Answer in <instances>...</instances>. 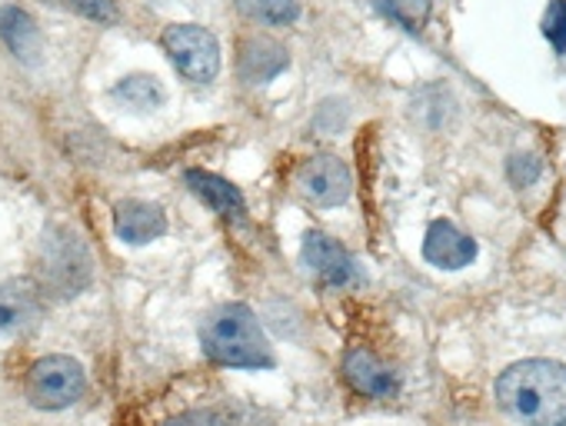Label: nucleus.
I'll use <instances>...</instances> for the list:
<instances>
[{
  "label": "nucleus",
  "instance_id": "1",
  "mask_svg": "<svg viewBox=\"0 0 566 426\" xmlns=\"http://www.w3.org/2000/svg\"><path fill=\"white\" fill-rule=\"evenodd\" d=\"M496 400L523 426H566V363H513L496 380Z\"/></svg>",
  "mask_w": 566,
  "mask_h": 426
},
{
  "label": "nucleus",
  "instance_id": "2",
  "mask_svg": "<svg viewBox=\"0 0 566 426\" xmlns=\"http://www.w3.org/2000/svg\"><path fill=\"white\" fill-rule=\"evenodd\" d=\"M203 353L220 366H240V370H263L273 366L270 340L263 337L253 310L247 303L220 307L200 330Z\"/></svg>",
  "mask_w": 566,
  "mask_h": 426
},
{
  "label": "nucleus",
  "instance_id": "3",
  "mask_svg": "<svg viewBox=\"0 0 566 426\" xmlns=\"http://www.w3.org/2000/svg\"><path fill=\"white\" fill-rule=\"evenodd\" d=\"M84 390H87L84 366L61 353L38 360L28 373V396L41 409H64V406L77 403L84 396Z\"/></svg>",
  "mask_w": 566,
  "mask_h": 426
},
{
  "label": "nucleus",
  "instance_id": "4",
  "mask_svg": "<svg viewBox=\"0 0 566 426\" xmlns=\"http://www.w3.org/2000/svg\"><path fill=\"white\" fill-rule=\"evenodd\" d=\"M164 51L174 61V67L193 81V84H210L220 71V47L217 38L197 24H174L164 31Z\"/></svg>",
  "mask_w": 566,
  "mask_h": 426
},
{
  "label": "nucleus",
  "instance_id": "5",
  "mask_svg": "<svg viewBox=\"0 0 566 426\" xmlns=\"http://www.w3.org/2000/svg\"><path fill=\"white\" fill-rule=\"evenodd\" d=\"M297 190L314 206H337L350 196L354 177L340 157H314L297 170Z\"/></svg>",
  "mask_w": 566,
  "mask_h": 426
},
{
  "label": "nucleus",
  "instance_id": "6",
  "mask_svg": "<svg viewBox=\"0 0 566 426\" xmlns=\"http://www.w3.org/2000/svg\"><path fill=\"white\" fill-rule=\"evenodd\" d=\"M41 320V294L28 280L0 284V337H21Z\"/></svg>",
  "mask_w": 566,
  "mask_h": 426
},
{
  "label": "nucleus",
  "instance_id": "7",
  "mask_svg": "<svg viewBox=\"0 0 566 426\" xmlns=\"http://www.w3.org/2000/svg\"><path fill=\"white\" fill-rule=\"evenodd\" d=\"M423 257L440 270H463L476 257V241L457 231L450 221H433L423 237Z\"/></svg>",
  "mask_w": 566,
  "mask_h": 426
},
{
  "label": "nucleus",
  "instance_id": "8",
  "mask_svg": "<svg viewBox=\"0 0 566 426\" xmlns=\"http://www.w3.org/2000/svg\"><path fill=\"white\" fill-rule=\"evenodd\" d=\"M304 264L311 267V274L327 284V287H344L354 277V260L350 254L327 234L311 231L304 237Z\"/></svg>",
  "mask_w": 566,
  "mask_h": 426
},
{
  "label": "nucleus",
  "instance_id": "9",
  "mask_svg": "<svg viewBox=\"0 0 566 426\" xmlns=\"http://www.w3.org/2000/svg\"><path fill=\"white\" fill-rule=\"evenodd\" d=\"M344 376H347V383L360 396H370V400H390V396H397V373L380 356H374L364 347H357V350L347 353Z\"/></svg>",
  "mask_w": 566,
  "mask_h": 426
},
{
  "label": "nucleus",
  "instance_id": "10",
  "mask_svg": "<svg viewBox=\"0 0 566 426\" xmlns=\"http://www.w3.org/2000/svg\"><path fill=\"white\" fill-rule=\"evenodd\" d=\"M114 231H117L120 241L140 247V244H150V241L164 237L167 217H164V210L154 206V203L124 200V203H117V210H114Z\"/></svg>",
  "mask_w": 566,
  "mask_h": 426
},
{
  "label": "nucleus",
  "instance_id": "11",
  "mask_svg": "<svg viewBox=\"0 0 566 426\" xmlns=\"http://www.w3.org/2000/svg\"><path fill=\"white\" fill-rule=\"evenodd\" d=\"M187 187L203 200V203H210L220 217H233V221H240L243 217V193L230 183V180H223V177H217V173H207V170H187Z\"/></svg>",
  "mask_w": 566,
  "mask_h": 426
},
{
  "label": "nucleus",
  "instance_id": "12",
  "mask_svg": "<svg viewBox=\"0 0 566 426\" xmlns=\"http://www.w3.org/2000/svg\"><path fill=\"white\" fill-rule=\"evenodd\" d=\"M283 67H287V51H283L276 41L256 38V41H247V44H243L240 74H243L250 84H266V81H273Z\"/></svg>",
  "mask_w": 566,
  "mask_h": 426
},
{
  "label": "nucleus",
  "instance_id": "13",
  "mask_svg": "<svg viewBox=\"0 0 566 426\" xmlns=\"http://www.w3.org/2000/svg\"><path fill=\"white\" fill-rule=\"evenodd\" d=\"M0 38L8 41V47L24 57V61H34V54L41 51V34H38V24L31 21L28 11L21 8H4L0 11Z\"/></svg>",
  "mask_w": 566,
  "mask_h": 426
},
{
  "label": "nucleus",
  "instance_id": "14",
  "mask_svg": "<svg viewBox=\"0 0 566 426\" xmlns=\"http://www.w3.org/2000/svg\"><path fill=\"white\" fill-rule=\"evenodd\" d=\"M114 100H120L124 107H134V110H154L164 100V90H160V84L154 77L134 74V77H124L114 87Z\"/></svg>",
  "mask_w": 566,
  "mask_h": 426
},
{
  "label": "nucleus",
  "instance_id": "15",
  "mask_svg": "<svg viewBox=\"0 0 566 426\" xmlns=\"http://www.w3.org/2000/svg\"><path fill=\"white\" fill-rule=\"evenodd\" d=\"M377 11L384 18H390L394 24H400L403 31L417 34V31H423V24L430 18V0H377Z\"/></svg>",
  "mask_w": 566,
  "mask_h": 426
},
{
  "label": "nucleus",
  "instance_id": "16",
  "mask_svg": "<svg viewBox=\"0 0 566 426\" xmlns=\"http://www.w3.org/2000/svg\"><path fill=\"white\" fill-rule=\"evenodd\" d=\"M247 11L263 24H294L301 18L297 0H253V4H247Z\"/></svg>",
  "mask_w": 566,
  "mask_h": 426
},
{
  "label": "nucleus",
  "instance_id": "17",
  "mask_svg": "<svg viewBox=\"0 0 566 426\" xmlns=\"http://www.w3.org/2000/svg\"><path fill=\"white\" fill-rule=\"evenodd\" d=\"M543 34L556 47V54H566V0H549L546 18H543Z\"/></svg>",
  "mask_w": 566,
  "mask_h": 426
},
{
  "label": "nucleus",
  "instance_id": "18",
  "mask_svg": "<svg viewBox=\"0 0 566 426\" xmlns=\"http://www.w3.org/2000/svg\"><path fill=\"white\" fill-rule=\"evenodd\" d=\"M510 180L516 183V187H533L536 180H539V170H543V163L533 157V153H516V157H510Z\"/></svg>",
  "mask_w": 566,
  "mask_h": 426
},
{
  "label": "nucleus",
  "instance_id": "19",
  "mask_svg": "<svg viewBox=\"0 0 566 426\" xmlns=\"http://www.w3.org/2000/svg\"><path fill=\"white\" fill-rule=\"evenodd\" d=\"M74 11H81L84 18L97 21V24H114L117 21V8L114 0H67Z\"/></svg>",
  "mask_w": 566,
  "mask_h": 426
},
{
  "label": "nucleus",
  "instance_id": "20",
  "mask_svg": "<svg viewBox=\"0 0 566 426\" xmlns=\"http://www.w3.org/2000/svg\"><path fill=\"white\" fill-rule=\"evenodd\" d=\"M164 426H223V423L213 413H184V416H177V419H170Z\"/></svg>",
  "mask_w": 566,
  "mask_h": 426
}]
</instances>
